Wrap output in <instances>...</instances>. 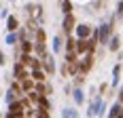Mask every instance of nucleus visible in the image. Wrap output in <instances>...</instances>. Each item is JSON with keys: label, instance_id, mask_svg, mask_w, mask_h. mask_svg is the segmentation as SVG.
Returning a JSON list of instances; mask_svg holds the SVG:
<instances>
[{"label": "nucleus", "instance_id": "2", "mask_svg": "<svg viewBox=\"0 0 123 118\" xmlns=\"http://www.w3.org/2000/svg\"><path fill=\"white\" fill-rule=\"evenodd\" d=\"M34 55L40 57L43 61H45V57L49 55V51H47V32H45L43 25L36 27V32H34Z\"/></svg>", "mask_w": 123, "mask_h": 118}, {"label": "nucleus", "instance_id": "14", "mask_svg": "<svg viewBox=\"0 0 123 118\" xmlns=\"http://www.w3.org/2000/svg\"><path fill=\"white\" fill-rule=\"evenodd\" d=\"M72 99H74V106L76 107H81L85 103V93H83L81 86H72Z\"/></svg>", "mask_w": 123, "mask_h": 118}, {"label": "nucleus", "instance_id": "13", "mask_svg": "<svg viewBox=\"0 0 123 118\" xmlns=\"http://www.w3.org/2000/svg\"><path fill=\"white\" fill-rule=\"evenodd\" d=\"M17 48H19L21 55H32L34 53V40H19Z\"/></svg>", "mask_w": 123, "mask_h": 118}, {"label": "nucleus", "instance_id": "20", "mask_svg": "<svg viewBox=\"0 0 123 118\" xmlns=\"http://www.w3.org/2000/svg\"><path fill=\"white\" fill-rule=\"evenodd\" d=\"M123 103H119V101H115L111 107H108V114H106V118H119V112H121Z\"/></svg>", "mask_w": 123, "mask_h": 118}, {"label": "nucleus", "instance_id": "27", "mask_svg": "<svg viewBox=\"0 0 123 118\" xmlns=\"http://www.w3.org/2000/svg\"><path fill=\"white\" fill-rule=\"evenodd\" d=\"M9 15H11V13H9V9H0V17H2V19H6Z\"/></svg>", "mask_w": 123, "mask_h": 118}, {"label": "nucleus", "instance_id": "17", "mask_svg": "<svg viewBox=\"0 0 123 118\" xmlns=\"http://www.w3.org/2000/svg\"><path fill=\"white\" fill-rule=\"evenodd\" d=\"M4 44H6V47H17V44H19V34H17V32H6Z\"/></svg>", "mask_w": 123, "mask_h": 118}, {"label": "nucleus", "instance_id": "5", "mask_svg": "<svg viewBox=\"0 0 123 118\" xmlns=\"http://www.w3.org/2000/svg\"><path fill=\"white\" fill-rule=\"evenodd\" d=\"M96 63V55H83L79 57V76H87Z\"/></svg>", "mask_w": 123, "mask_h": 118}, {"label": "nucleus", "instance_id": "30", "mask_svg": "<svg viewBox=\"0 0 123 118\" xmlns=\"http://www.w3.org/2000/svg\"><path fill=\"white\" fill-rule=\"evenodd\" d=\"M0 118H4V116H2V114H0Z\"/></svg>", "mask_w": 123, "mask_h": 118}, {"label": "nucleus", "instance_id": "3", "mask_svg": "<svg viewBox=\"0 0 123 118\" xmlns=\"http://www.w3.org/2000/svg\"><path fill=\"white\" fill-rule=\"evenodd\" d=\"M24 11L28 15V21H32V23H36V25H43V21H45V9L40 4H36V2H25Z\"/></svg>", "mask_w": 123, "mask_h": 118}, {"label": "nucleus", "instance_id": "21", "mask_svg": "<svg viewBox=\"0 0 123 118\" xmlns=\"http://www.w3.org/2000/svg\"><path fill=\"white\" fill-rule=\"evenodd\" d=\"M15 99H19V93H17L15 89H11V86H9V89H6V93H4V101H6V106H9V103H13Z\"/></svg>", "mask_w": 123, "mask_h": 118}, {"label": "nucleus", "instance_id": "24", "mask_svg": "<svg viewBox=\"0 0 123 118\" xmlns=\"http://www.w3.org/2000/svg\"><path fill=\"white\" fill-rule=\"evenodd\" d=\"M60 74L64 76V78H70V76H68V63H66V61L62 63V68H60Z\"/></svg>", "mask_w": 123, "mask_h": 118}, {"label": "nucleus", "instance_id": "16", "mask_svg": "<svg viewBox=\"0 0 123 118\" xmlns=\"http://www.w3.org/2000/svg\"><path fill=\"white\" fill-rule=\"evenodd\" d=\"M30 78L34 80V82H47V72L43 70H30Z\"/></svg>", "mask_w": 123, "mask_h": 118}, {"label": "nucleus", "instance_id": "19", "mask_svg": "<svg viewBox=\"0 0 123 118\" xmlns=\"http://www.w3.org/2000/svg\"><path fill=\"white\" fill-rule=\"evenodd\" d=\"M60 11H62V15L74 13V2L72 0H60Z\"/></svg>", "mask_w": 123, "mask_h": 118}, {"label": "nucleus", "instance_id": "18", "mask_svg": "<svg viewBox=\"0 0 123 118\" xmlns=\"http://www.w3.org/2000/svg\"><path fill=\"white\" fill-rule=\"evenodd\" d=\"M106 48H108L111 53H119V48H121V38L117 34H112V38H111V42L106 44Z\"/></svg>", "mask_w": 123, "mask_h": 118}, {"label": "nucleus", "instance_id": "15", "mask_svg": "<svg viewBox=\"0 0 123 118\" xmlns=\"http://www.w3.org/2000/svg\"><path fill=\"white\" fill-rule=\"evenodd\" d=\"M19 86H21V93L28 95V93H32V91L36 89V82L28 76V78H24V80H19Z\"/></svg>", "mask_w": 123, "mask_h": 118}, {"label": "nucleus", "instance_id": "22", "mask_svg": "<svg viewBox=\"0 0 123 118\" xmlns=\"http://www.w3.org/2000/svg\"><path fill=\"white\" fill-rule=\"evenodd\" d=\"M62 118H81L76 107H64L62 110Z\"/></svg>", "mask_w": 123, "mask_h": 118}, {"label": "nucleus", "instance_id": "1", "mask_svg": "<svg viewBox=\"0 0 123 118\" xmlns=\"http://www.w3.org/2000/svg\"><path fill=\"white\" fill-rule=\"evenodd\" d=\"M115 21H117V15L112 13L106 21H102V23L98 25V44L100 47H106V44L111 42L112 34H115Z\"/></svg>", "mask_w": 123, "mask_h": 118}, {"label": "nucleus", "instance_id": "28", "mask_svg": "<svg viewBox=\"0 0 123 118\" xmlns=\"http://www.w3.org/2000/svg\"><path fill=\"white\" fill-rule=\"evenodd\" d=\"M119 118H123V107H121V112H119Z\"/></svg>", "mask_w": 123, "mask_h": 118}, {"label": "nucleus", "instance_id": "10", "mask_svg": "<svg viewBox=\"0 0 123 118\" xmlns=\"http://www.w3.org/2000/svg\"><path fill=\"white\" fill-rule=\"evenodd\" d=\"M43 70L47 72V76H53V74H55L57 68H55V55H53V53H49V55L45 57V61H43Z\"/></svg>", "mask_w": 123, "mask_h": 118}, {"label": "nucleus", "instance_id": "7", "mask_svg": "<svg viewBox=\"0 0 123 118\" xmlns=\"http://www.w3.org/2000/svg\"><path fill=\"white\" fill-rule=\"evenodd\" d=\"M104 106V99H102V95H96V97H91V101H89V106H87V118H98L100 110Z\"/></svg>", "mask_w": 123, "mask_h": 118}, {"label": "nucleus", "instance_id": "6", "mask_svg": "<svg viewBox=\"0 0 123 118\" xmlns=\"http://www.w3.org/2000/svg\"><path fill=\"white\" fill-rule=\"evenodd\" d=\"M91 34H93V25L91 23H76V27H74V38L76 40H87V38H91Z\"/></svg>", "mask_w": 123, "mask_h": 118}, {"label": "nucleus", "instance_id": "26", "mask_svg": "<svg viewBox=\"0 0 123 118\" xmlns=\"http://www.w3.org/2000/svg\"><path fill=\"white\" fill-rule=\"evenodd\" d=\"M6 63V55H4V51L0 48V65H4Z\"/></svg>", "mask_w": 123, "mask_h": 118}, {"label": "nucleus", "instance_id": "11", "mask_svg": "<svg viewBox=\"0 0 123 118\" xmlns=\"http://www.w3.org/2000/svg\"><path fill=\"white\" fill-rule=\"evenodd\" d=\"M121 70H123V63H115L112 65V80H111V86L112 89H119V82H121Z\"/></svg>", "mask_w": 123, "mask_h": 118}, {"label": "nucleus", "instance_id": "25", "mask_svg": "<svg viewBox=\"0 0 123 118\" xmlns=\"http://www.w3.org/2000/svg\"><path fill=\"white\" fill-rule=\"evenodd\" d=\"M117 101H119V103H123V84L119 86V91H117Z\"/></svg>", "mask_w": 123, "mask_h": 118}, {"label": "nucleus", "instance_id": "12", "mask_svg": "<svg viewBox=\"0 0 123 118\" xmlns=\"http://www.w3.org/2000/svg\"><path fill=\"white\" fill-rule=\"evenodd\" d=\"M4 23H6V32H19V27H21L19 17H17V15H13V13L4 19Z\"/></svg>", "mask_w": 123, "mask_h": 118}, {"label": "nucleus", "instance_id": "4", "mask_svg": "<svg viewBox=\"0 0 123 118\" xmlns=\"http://www.w3.org/2000/svg\"><path fill=\"white\" fill-rule=\"evenodd\" d=\"M74 27H76V15H74V13L62 15V34L64 36H72Z\"/></svg>", "mask_w": 123, "mask_h": 118}, {"label": "nucleus", "instance_id": "23", "mask_svg": "<svg viewBox=\"0 0 123 118\" xmlns=\"http://www.w3.org/2000/svg\"><path fill=\"white\" fill-rule=\"evenodd\" d=\"M106 93H108V82H102L98 86V95H106Z\"/></svg>", "mask_w": 123, "mask_h": 118}, {"label": "nucleus", "instance_id": "9", "mask_svg": "<svg viewBox=\"0 0 123 118\" xmlns=\"http://www.w3.org/2000/svg\"><path fill=\"white\" fill-rule=\"evenodd\" d=\"M64 42H66V36L64 34H55L53 40H51V53H53V55L64 53Z\"/></svg>", "mask_w": 123, "mask_h": 118}, {"label": "nucleus", "instance_id": "29", "mask_svg": "<svg viewBox=\"0 0 123 118\" xmlns=\"http://www.w3.org/2000/svg\"><path fill=\"white\" fill-rule=\"evenodd\" d=\"M9 2H15V0H9Z\"/></svg>", "mask_w": 123, "mask_h": 118}, {"label": "nucleus", "instance_id": "8", "mask_svg": "<svg viewBox=\"0 0 123 118\" xmlns=\"http://www.w3.org/2000/svg\"><path fill=\"white\" fill-rule=\"evenodd\" d=\"M28 76H30V70H28V68H25L24 63H21L19 59H17V61L13 63V70H11V78L19 82V80H24V78H28Z\"/></svg>", "mask_w": 123, "mask_h": 118}]
</instances>
